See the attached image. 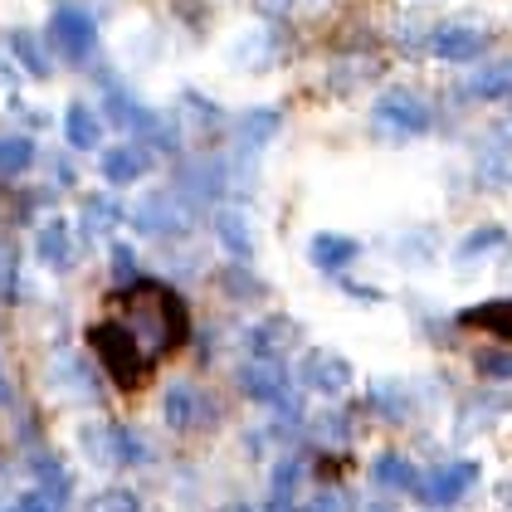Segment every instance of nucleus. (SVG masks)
I'll return each instance as SVG.
<instances>
[{"label": "nucleus", "instance_id": "1", "mask_svg": "<svg viewBox=\"0 0 512 512\" xmlns=\"http://www.w3.org/2000/svg\"><path fill=\"white\" fill-rule=\"evenodd\" d=\"M191 342V308L176 288L157 278H132L108 298L98 322H88V347L98 356L103 376L137 391L161 371L166 356Z\"/></svg>", "mask_w": 512, "mask_h": 512}, {"label": "nucleus", "instance_id": "2", "mask_svg": "<svg viewBox=\"0 0 512 512\" xmlns=\"http://www.w3.org/2000/svg\"><path fill=\"white\" fill-rule=\"evenodd\" d=\"M376 122L386 127V132H395V137H420V132H430V103L415 93V88H391V93H381L376 98Z\"/></svg>", "mask_w": 512, "mask_h": 512}, {"label": "nucleus", "instance_id": "3", "mask_svg": "<svg viewBox=\"0 0 512 512\" xmlns=\"http://www.w3.org/2000/svg\"><path fill=\"white\" fill-rule=\"evenodd\" d=\"M49 44H54L59 59L88 64V54H93V44H98V25H93L83 10L64 5V10H54V20H49Z\"/></svg>", "mask_w": 512, "mask_h": 512}, {"label": "nucleus", "instance_id": "4", "mask_svg": "<svg viewBox=\"0 0 512 512\" xmlns=\"http://www.w3.org/2000/svg\"><path fill=\"white\" fill-rule=\"evenodd\" d=\"M473 483H478V464H469V459H449V464L430 469L420 483H415V498L430 503V508H449V503H459V498L469 493Z\"/></svg>", "mask_w": 512, "mask_h": 512}, {"label": "nucleus", "instance_id": "5", "mask_svg": "<svg viewBox=\"0 0 512 512\" xmlns=\"http://www.w3.org/2000/svg\"><path fill=\"white\" fill-rule=\"evenodd\" d=\"M483 44H488V35L473 30V25H439L430 35V49L439 59H449V64H473L483 54Z\"/></svg>", "mask_w": 512, "mask_h": 512}, {"label": "nucleus", "instance_id": "6", "mask_svg": "<svg viewBox=\"0 0 512 512\" xmlns=\"http://www.w3.org/2000/svg\"><path fill=\"white\" fill-rule=\"evenodd\" d=\"M152 171V152L142 142H122V147H108L103 152V181L108 186H132Z\"/></svg>", "mask_w": 512, "mask_h": 512}, {"label": "nucleus", "instance_id": "7", "mask_svg": "<svg viewBox=\"0 0 512 512\" xmlns=\"http://www.w3.org/2000/svg\"><path fill=\"white\" fill-rule=\"evenodd\" d=\"M239 386L249 400H264V405H293L288 400V376L278 371V361H249L239 371Z\"/></svg>", "mask_w": 512, "mask_h": 512}, {"label": "nucleus", "instance_id": "8", "mask_svg": "<svg viewBox=\"0 0 512 512\" xmlns=\"http://www.w3.org/2000/svg\"><path fill=\"white\" fill-rule=\"evenodd\" d=\"M166 425L171 430H196V425H205L210 420V405H205V395H200V386H191V381H176L171 391H166Z\"/></svg>", "mask_w": 512, "mask_h": 512}, {"label": "nucleus", "instance_id": "9", "mask_svg": "<svg viewBox=\"0 0 512 512\" xmlns=\"http://www.w3.org/2000/svg\"><path fill=\"white\" fill-rule=\"evenodd\" d=\"M313 391H322V395H337V391H347V381H352V366L342 361L337 352H308L303 356V371H298Z\"/></svg>", "mask_w": 512, "mask_h": 512}, {"label": "nucleus", "instance_id": "10", "mask_svg": "<svg viewBox=\"0 0 512 512\" xmlns=\"http://www.w3.org/2000/svg\"><path fill=\"white\" fill-rule=\"evenodd\" d=\"M132 225L142 230V235H181L186 230V215H181V205L166 196H147L137 210H132Z\"/></svg>", "mask_w": 512, "mask_h": 512}, {"label": "nucleus", "instance_id": "11", "mask_svg": "<svg viewBox=\"0 0 512 512\" xmlns=\"http://www.w3.org/2000/svg\"><path fill=\"white\" fill-rule=\"evenodd\" d=\"M103 93H108V108H113V118H118L122 127H137V132H152V127H157V118H152L132 93H122L118 79H108V74H103Z\"/></svg>", "mask_w": 512, "mask_h": 512}, {"label": "nucleus", "instance_id": "12", "mask_svg": "<svg viewBox=\"0 0 512 512\" xmlns=\"http://www.w3.org/2000/svg\"><path fill=\"white\" fill-rule=\"evenodd\" d=\"M35 254H40L49 269H69V264H74V235H69V225H64V220L44 225L40 239H35Z\"/></svg>", "mask_w": 512, "mask_h": 512}, {"label": "nucleus", "instance_id": "13", "mask_svg": "<svg viewBox=\"0 0 512 512\" xmlns=\"http://www.w3.org/2000/svg\"><path fill=\"white\" fill-rule=\"evenodd\" d=\"M464 327H483V332H493L498 342H512V298H498V303H483V308H469V313H459Z\"/></svg>", "mask_w": 512, "mask_h": 512}, {"label": "nucleus", "instance_id": "14", "mask_svg": "<svg viewBox=\"0 0 512 512\" xmlns=\"http://www.w3.org/2000/svg\"><path fill=\"white\" fill-rule=\"evenodd\" d=\"M308 254H313L317 269H332V274H337V269H347L356 254H361V244L347 235H317L313 244H308Z\"/></svg>", "mask_w": 512, "mask_h": 512}, {"label": "nucleus", "instance_id": "15", "mask_svg": "<svg viewBox=\"0 0 512 512\" xmlns=\"http://www.w3.org/2000/svg\"><path fill=\"white\" fill-rule=\"evenodd\" d=\"M64 132H69V142H74L79 152H93V147H98V137H103V122H98V113H93L88 103H69V113H64Z\"/></svg>", "mask_w": 512, "mask_h": 512}, {"label": "nucleus", "instance_id": "16", "mask_svg": "<svg viewBox=\"0 0 512 512\" xmlns=\"http://www.w3.org/2000/svg\"><path fill=\"white\" fill-rule=\"evenodd\" d=\"M371 473H376V483H381V488H395V493H405V488H415V483H420L415 464H410V459H400V454H381Z\"/></svg>", "mask_w": 512, "mask_h": 512}, {"label": "nucleus", "instance_id": "17", "mask_svg": "<svg viewBox=\"0 0 512 512\" xmlns=\"http://www.w3.org/2000/svg\"><path fill=\"white\" fill-rule=\"evenodd\" d=\"M473 98H508L512 93V59L508 64H493V69H478L469 79Z\"/></svg>", "mask_w": 512, "mask_h": 512}, {"label": "nucleus", "instance_id": "18", "mask_svg": "<svg viewBox=\"0 0 512 512\" xmlns=\"http://www.w3.org/2000/svg\"><path fill=\"white\" fill-rule=\"evenodd\" d=\"M35 161V142L30 137H0V176H20Z\"/></svg>", "mask_w": 512, "mask_h": 512}, {"label": "nucleus", "instance_id": "19", "mask_svg": "<svg viewBox=\"0 0 512 512\" xmlns=\"http://www.w3.org/2000/svg\"><path fill=\"white\" fill-rule=\"evenodd\" d=\"M278 122L283 118H278L274 108H259V113H249V118L239 122V132H244V142H249V147H264V142L278 132Z\"/></svg>", "mask_w": 512, "mask_h": 512}, {"label": "nucleus", "instance_id": "20", "mask_svg": "<svg viewBox=\"0 0 512 512\" xmlns=\"http://www.w3.org/2000/svg\"><path fill=\"white\" fill-rule=\"evenodd\" d=\"M215 235H220V239H225V244H230V254H239V259L249 254V235H244V220H239L235 210H225V215H215Z\"/></svg>", "mask_w": 512, "mask_h": 512}, {"label": "nucleus", "instance_id": "21", "mask_svg": "<svg viewBox=\"0 0 512 512\" xmlns=\"http://www.w3.org/2000/svg\"><path fill=\"white\" fill-rule=\"evenodd\" d=\"M10 49H15V54H20V59H25V69H30V74H35V79H44V74H49V64H44L40 44L30 40V35H25V30H15V35H10Z\"/></svg>", "mask_w": 512, "mask_h": 512}, {"label": "nucleus", "instance_id": "22", "mask_svg": "<svg viewBox=\"0 0 512 512\" xmlns=\"http://www.w3.org/2000/svg\"><path fill=\"white\" fill-rule=\"evenodd\" d=\"M478 376H483V381H503V376H512V352L478 356Z\"/></svg>", "mask_w": 512, "mask_h": 512}, {"label": "nucleus", "instance_id": "23", "mask_svg": "<svg viewBox=\"0 0 512 512\" xmlns=\"http://www.w3.org/2000/svg\"><path fill=\"white\" fill-rule=\"evenodd\" d=\"M493 244H503V230H478V235H469L459 244V259H469L478 249H493Z\"/></svg>", "mask_w": 512, "mask_h": 512}, {"label": "nucleus", "instance_id": "24", "mask_svg": "<svg viewBox=\"0 0 512 512\" xmlns=\"http://www.w3.org/2000/svg\"><path fill=\"white\" fill-rule=\"evenodd\" d=\"M93 512H142V508H137L132 493H103V498L93 503Z\"/></svg>", "mask_w": 512, "mask_h": 512}, {"label": "nucleus", "instance_id": "25", "mask_svg": "<svg viewBox=\"0 0 512 512\" xmlns=\"http://www.w3.org/2000/svg\"><path fill=\"white\" fill-rule=\"evenodd\" d=\"M10 512H49V503H44L40 493H25V498H15V508Z\"/></svg>", "mask_w": 512, "mask_h": 512}, {"label": "nucleus", "instance_id": "26", "mask_svg": "<svg viewBox=\"0 0 512 512\" xmlns=\"http://www.w3.org/2000/svg\"><path fill=\"white\" fill-rule=\"evenodd\" d=\"M308 512H342V498H337V493H327V498H317Z\"/></svg>", "mask_w": 512, "mask_h": 512}, {"label": "nucleus", "instance_id": "27", "mask_svg": "<svg viewBox=\"0 0 512 512\" xmlns=\"http://www.w3.org/2000/svg\"><path fill=\"white\" fill-rule=\"evenodd\" d=\"M366 512H395V508H391V503H371Z\"/></svg>", "mask_w": 512, "mask_h": 512}, {"label": "nucleus", "instance_id": "28", "mask_svg": "<svg viewBox=\"0 0 512 512\" xmlns=\"http://www.w3.org/2000/svg\"><path fill=\"white\" fill-rule=\"evenodd\" d=\"M5 395H10V386H5V371H0V400H5Z\"/></svg>", "mask_w": 512, "mask_h": 512}]
</instances>
